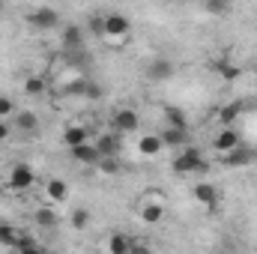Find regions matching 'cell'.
<instances>
[{
    "mask_svg": "<svg viewBox=\"0 0 257 254\" xmlns=\"http://www.w3.org/2000/svg\"><path fill=\"white\" fill-rule=\"evenodd\" d=\"M96 147H99V156H120V138H117V132L114 135H102L96 141Z\"/></svg>",
    "mask_w": 257,
    "mask_h": 254,
    "instance_id": "44dd1931",
    "label": "cell"
},
{
    "mask_svg": "<svg viewBox=\"0 0 257 254\" xmlns=\"http://www.w3.org/2000/svg\"><path fill=\"white\" fill-rule=\"evenodd\" d=\"M165 120H168V126H174V129H189L186 114H183L180 108H174V105H168V108H165Z\"/></svg>",
    "mask_w": 257,
    "mask_h": 254,
    "instance_id": "cb8c5ba5",
    "label": "cell"
},
{
    "mask_svg": "<svg viewBox=\"0 0 257 254\" xmlns=\"http://www.w3.org/2000/svg\"><path fill=\"white\" fill-rule=\"evenodd\" d=\"M33 183H36V171H33L27 162H15V165L9 168V174H6V189L15 191V194L30 191Z\"/></svg>",
    "mask_w": 257,
    "mask_h": 254,
    "instance_id": "3957f363",
    "label": "cell"
},
{
    "mask_svg": "<svg viewBox=\"0 0 257 254\" xmlns=\"http://www.w3.org/2000/svg\"><path fill=\"white\" fill-rule=\"evenodd\" d=\"M45 200L54 203V206H63L66 200H69V186H66V180H60V177L48 180V183H45Z\"/></svg>",
    "mask_w": 257,
    "mask_h": 254,
    "instance_id": "4fadbf2b",
    "label": "cell"
},
{
    "mask_svg": "<svg viewBox=\"0 0 257 254\" xmlns=\"http://www.w3.org/2000/svg\"><path fill=\"white\" fill-rule=\"evenodd\" d=\"M12 117H15L12 129H18V132H24V135H36V132H39V117H36L33 111H15Z\"/></svg>",
    "mask_w": 257,
    "mask_h": 254,
    "instance_id": "9a60e30c",
    "label": "cell"
},
{
    "mask_svg": "<svg viewBox=\"0 0 257 254\" xmlns=\"http://www.w3.org/2000/svg\"><path fill=\"white\" fill-rule=\"evenodd\" d=\"M15 111H18V108H15V99H9V96H0V120H9Z\"/></svg>",
    "mask_w": 257,
    "mask_h": 254,
    "instance_id": "f1b7e54d",
    "label": "cell"
},
{
    "mask_svg": "<svg viewBox=\"0 0 257 254\" xmlns=\"http://www.w3.org/2000/svg\"><path fill=\"white\" fill-rule=\"evenodd\" d=\"M9 135H12V123L9 120H0V144L9 141Z\"/></svg>",
    "mask_w": 257,
    "mask_h": 254,
    "instance_id": "f546056e",
    "label": "cell"
},
{
    "mask_svg": "<svg viewBox=\"0 0 257 254\" xmlns=\"http://www.w3.org/2000/svg\"><path fill=\"white\" fill-rule=\"evenodd\" d=\"M135 242H138V239H132L128 233L114 230V233L105 239V251L108 254H128V251H135Z\"/></svg>",
    "mask_w": 257,
    "mask_h": 254,
    "instance_id": "7c38bea8",
    "label": "cell"
},
{
    "mask_svg": "<svg viewBox=\"0 0 257 254\" xmlns=\"http://www.w3.org/2000/svg\"><path fill=\"white\" fill-rule=\"evenodd\" d=\"M242 144V138H239V132L233 126H221L218 129V135H215V141H212V150L218 153V156H224V153H230V150H236Z\"/></svg>",
    "mask_w": 257,
    "mask_h": 254,
    "instance_id": "9c48e42d",
    "label": "cell"
},
{
    "mask_svg": "<svg viewBox=\"0 0 257 254\" xmlns=\"http://www.w3.org/2000/svg\"><path fill=\"white\" fill-rule=\"evenodd\" d=\"M192 194H194V200H197L206 212H215V209L221 206V191L215 189L212 183H194Z\"/></svg>",
    "mask_w": 257,
    "mask_h": 254,
    "instance_id": "8992f818",
    "label": "cell"
},
{
    "mask_svg": "<svg viewBox=\"0 0 257 254\" xmlns=\"http://www.w3.org/2000/svg\"><path fill=\"white\" fill-rule=\"evenodd\" d=\"M15 251H39L36 236H27V233L21 230V233H18V242H15Z\"/></svg>",
    "mask_w": 257,
    "mask_h": 254,
    "instance_id": "83f0119b",
    "label": "cell"
},
{
    "mask_svg": "<svg viewBox=\"0 0 257 254\" xmlns=\"http://www.w3.org/2000/svg\"><path fill=\"white\" fill-rule=\"evenodd\" d=\"M135 150H138L141 159H156V156L165 150V141H162V135H141Z\"/></svg>",
    "mask_w": 257,
    "mask_h": 254,
    "instance_id": "30bf717a",
    "label": "cell"
},
{
    "mask_svg": "<svg viewBox=\"0 0 257 254\" xmlns=\"http://www.w3.org/2000/svg\"><path fill=\"white\" fill-rule=\"evenodd\" d=\"M212 72H215L218 78H224V81H236V78H239V66L233 63V60H227V57H218V60L212 63Z\"/></svg>",
    "mask_w": 257,
    "mask_h": 254,
    "instance_id": "ffe728a7",
    "label": "cell"
},
{
    "mask_svg": "<svg viewBox=\"0 0 257 254\" xmlns=\"http://www.w3.org/2000/svg\"><path fill=\"white\" fill-rule=\"evenodd\" d=\"M132 36V21H128L123 12H108L102 15V39L111 45V48H123Z\"/></svg>",
    "mask_w": 257,
    "mask_h": 254,
    "instance_id": "7a4b0ae2",
    "label": "cell"
},
{
    "mask_svg": "<svg viewBox=\"0 0 257 254\" xmlns=\"http://www.w3.org/2000/svg\"><path fill=\"white\" fill-rule=\"evenodd\" d=\"M90 30L102 39V15H93V18H90Z\"/></svg>",
    "mask_w": 257,
    "mask_h": 254,
    "instance_id": "4dcf8cb0",
    "label": "cell"
},
{
    "mask_svg": "<svg viewBox=\"0 0 257 254\" xmlns=\"http://www.w3.org/2000/svg\"><path fill=\"white\" fill-rule=\"evenodd\" d=\"M84 141H90V129L81 126V123H72V126L63 129V144L72 150V147H78V144H84Z\"/></svg>",
    "mask_w": 257,
    "mask_h": 254,
    "instance_id": "2e32d148",
    "label": "cell"
},
{
    "mask_svg": "<svg viewBox=\"0 0 257 254\" xmlns=\"http://www.w3.org/2000/svg\"><path fill=\"white\" fill-rule=\"evenodd\" d=\"M45 90H48V81L42 75H27L24 78V93L27 96H42Z\"/></svg>",
    "mask_w": 257,
    "mask_h": 254,
    "instance_id": "7402d4cb",
    "label": "cell"
},
{
    "mask_svg": "<svg viewBox=\"0 0 257 254\" xmlns=\"http://www.w3.org/2000/svg\"><path fill=\"white\" fill-rule=\"evenodd\" d=\"M18 227H12V224H0V245L3 248H15V242H18Z\"/></svg>",
    "mask_w": 257,
    "mask_h": 254,
    "instance_id": "4316f807",
    "label": "cell"
},
{
    "mask_svg": "<svg viewBox=\"0 0 257 254\" xmlns=\"http://www.w3.org/2000/svg\"><path fill=\"white\" fill-rule=\"evenodd\" d=\"M90 221H93V215H90V209H87V206H78V209L72 212V218H69L72 230H87V227H90Z\"/></svg>",
    "mask_w": 257,
    "mask_h": 254,
    "instance_id": "603a6c76",
    "label": "cell"
},
{
    "mask_svg": "<svg viewBox=\"0 0 257 254\" xmlns=\"http://www.w3.org/2000/svg\"><path fill=\"white\" fill-rule=\"evenodd\" d=\"M72 159L81 162V165H96V162H99V147H96L93 141H84V144L72 147Z\"/></svg>",
    "mask_w": 257,
    "mask_h": 254,
    "instance_id": "5bb4252c",
    "label": "cell"
},
{
    "mask_svg": "<svg viewBox=\"0 0 257 254\" xmlns=\"http://www.w3.org/2000/svg\"><path fill=\"white\" fill-rule=\"evenodd\" d=\"M60 45H63L66 51H81L84 48V30H81V24H66L63 30H60Z\"/></svg>",
    "mask_w": 257,
    "mask_h": 254,
    "instance_id": "8fae6325",
    "label": "cell"
},
{
    "mask_svg": "<svg viewBox=\"0 0 257 254\" xmlns=\"http://www.w3.org/2000/svg\"><path fill=\"white\" fill-rule=\"evenodd\" d=\"M0 15H3V0H0Z\"/></svg>",
    "mask_w": 257,
    "mask_h": 254,
    "instance_id": "d6a6232c",
    "label": "cell"
},
{
    "mask_svg": "<svg viewBox=\"0 0 257 254\" xmlns=\"http://www.w3.org/2000/svg\"><path fill=\"white\" fill-rule=\"evenodd\" d=\"M224 3H233V0H224Z\"/></svg>",
    "mask_w": 257,
    "mask_h": 254,
    "instance_id": "836d02e7",
    "label": "cell"
},
{
    "mask_svg": "<svg viewBox=\"0 0 257 254\" xmlns=\"http://www.w3.org/2000/svg\"><path fill=\"white\" fill-rule=\"evenodd\" d=\"M239 108H242L239 102H230V105H224V108L218 111V126H230V123L239 117Z\"/></svg>",
    "mask_w": 257,
    "mask_h": 254,
    "instance_id": "d4e9b609",
    "label": "cell"
},
{
    "mask_svg": "<svg viewBox=\"0 0 257 254\" xmlns=\"http://www.w3.org/2000/svg\"><path fill=\"white\" fill-rule=\"evenodd\" d=\"M159 135H162L165 147H186V144H189V129H174V126H168L165 132H159Z\"/></svg>",
    "mask_w": 257,
    "mask_h": 254,
    "instance_id": "d6986e66",
    "label": "cell"
},
{
    "mask_svg": "<svg viewBox=\"0 0 257 254\" xmlns=\"http://www.w3.org/2000/svg\"><path fill=\"white\" fill-rule=\"evenodd\" d=\"M84 96H90V99H99V96H102V90H99L96 84H84Z\"/></svg>",
    "mask_w": 257,
    "mask_h": 254,
    "instance_id": "1f68e13d",
    "label": "cell"
},
{
    "mask_svg": "<svg viewBox=\"0 0 257 254\" xmlns=\"http://www.w3.org/2000/svg\"><path fill=\"white\" fill-rule=\"evenodd\" d=\"M254 150H251V147H242V144H239V147H236V150H230V153H224V156H221V162H224V165H248V162H254Z\"/></svg>",
    "mask_w": 257,
    "mask_h": 254,
    "instance_id": "ac0fdd59",
    "label": "cell"
},
{
    "mask_svg": "<svg viewBox=\"0 0 257 254\" xmlns=\"http://www.w3.org/2000/svg\"><path fill=\"white\" fill-rule=\"evenodd\" d=\"M60 206H54V203H42V206H36L33 209V224L39 227V230H54L57 224H60V212H57Z\"/></svg>",
    "mask_w": 257,
    "mask_h": 254,
    "instance_id": "ba28073f",
    "label": "cell"
},
{
    "mask_svg": "<svg viewBox=\"0 0 257 254\" xmlns=\"http://www.w3.org/2000/svg\"><path fill=\"white\" fill-rule=\"evenodd\" d=\"M135 212H138L141 224H147V227L162 224V218H165V212H168V197H165V191H159V189L144 191V194L138 197V203H135Z\"/></svg>",
    "mask_w": 257,
    "mask_h": 254,
    "instance_id": "6da1fadb",
    "label": "cell"
},
{
    "mask_svg": "<svg viewBox=\"0 0 257 254\" xmlns=\"http://www.w3.org/2000/svg\"><path fill=\"white\" fill-rule=\"evenodd\" d=\"M27 24L36 27V30H54L60 24V12L54 6H36V9H30Z\"/></svg>",
    "mask_w": 257,
    "mask_h": 254,
    "instance_id": "5b68a950",
    "label": "cell"
},
{
    "mask_svg": "<svg viewBox=\"0 0 257 254\" xmlns=\"http://www.w3.org/2000/svg\"><path fill=\"white\" fill-rule=\"evenodd\" d=\"M96 168H99V174H108V177L120 174V162H117V156H99Z\"/></svg>",
    "mask_w": 257,
    "mask_h": 254,
    "instance_id": "484cf974",
    "label": "cell"
},
{
    "mask_svg": "<svg viewBox=\"0 0 257 254\" xmlns=\"http://www.w3.org/2000/svg\"><path fill=\"white\" fill-rule=\"evenodd\" d=\"M203 168H206V162H203V156H200L197 147H183V150L174 156V174H180V177L200 174Z\"/></svg>",
    "mask_w": 257,
    "mask_h": 254,
    "instance_id": "277c9868",
    "label": "cell"
},
{
    "mask_svg": "<svg viewBox=\"0 0 257 254\" xmlns=\"http://www.w3.org/2000/svg\"><path fill=\"white\" fill-rule=\"evenodd\" d=\"M171 75H174V63L165 60V57H156L153 63L147 66V78H153V81H168Z\"/></svg>",
    "mask_w": 257,
    "mask_h": 254,
    "instance_id": "e0dca14e",
    "label": "cell"
},
{
    "mask_svg": "<svg viewBox=\"0 0 257 254\" xmlns=\"http://www.w3.org/2000/svg\"><path fill=\"white\" fill-rule=\"evenodd\" d=\"M141 129V117L135 108H117L114 111V132L117 135H135Z\"/></svg>",
    "mask_w": 257,
    "mask_h": 254,
    "instance_id": "52a82bcc",
    "label": "cell"
}]
</instances>
